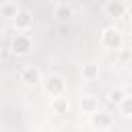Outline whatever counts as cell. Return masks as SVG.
Instances as JSON below:
<instances>
[{
    "label": "cell",
    "instance_id": "obj_7",
    "mask_svg": "<svg viewBox=\"0 0 132 132\" xmlns=\"http://www.w3.org/2000/svg\"><path fill=\"white\" fill-rule=\"evenodd\" d=\"M29 23H31L29 12H16V27H19V29H25Z\"/></svg>",
    "mask_w": 132,
    "mask_h": 132
},
{
    "label": "cell",
    "instance_id": "obj_9",
    "mask_svg": "<svg viewBox=\"0 0 132 132\" xmlns=\"http://www.w3.org/2000/svg\"><path fill=\"white\" fill-rule=\"evenodd\" d=\"M120 97H122V91H113V93H109V101H113V103H118V101H122Z\"/></svg>",
    "mask_w": 132,
    "mask_h": 132
},
{
    "label": "cell",
    "instance_id": "obj_4",
    "mask_svg": "<svg viewBox=\"0 0 132 132\" xmlns=\"http://www.w3.org/2000/svg\"><path fill=\"white\" fill-rule=\"evenodd\" d=\"M12 47H14V52H19V54H25V52H29V39H25V37H16L14 41H12Z\"/></svg>",
    "mask_w": 132,
    "mask_h": 132
},
{
    "label": "cell",
    "instance_id": "obj_10",
    "mask_svg": "<svg viewBox=\"0 0 132 132\" xmlns=\"http://www.w3.org/2000/svg\"><path fill=\"white\" fill-rule=\"evenodd\" d=\"M95 72H97V70H95V68H93V64H89V66H87V68H85V74H87V76H93V74H95Z\"/></svg>",
    "mask_w": 132,
    "mask_h": 132
},
{
    "label": "cell",
    "instance_id": "obj_6",
    "mask_svg": "<svg viewBox=\"0 0 132 132\" xmlns=\"http://www.w3.org/2000/svg\"><path fill=\"white\" fill-rule=\"evenodd\" d=\"M52 107H54V111L64 113V111H68V101H66V99H62V97H56V99H54V103H52Z\"/></svg>",
    "mask_w": 132,
    "mask_h": 132
},
{
    "label": "cell",
    "instance_id": "obj_8",
    "mask_svg": "<svg viewBox=\"0 0 132 132\" xmlns=\"http://www.w3.org/2000/svg\"><path fill=\"white\" fill-rule=\"evenodd\" d=\"M109 10H111V12H116V16H118V14L124 10V6H122L120 2H111V4H109Z\"/></svg>",
    "mask_w": 132,
    "mask_h": 132
},
{
    "label": "cell",
    "instance_id": "obj_2",
    "mask_svg": "<svg viewBox=\"0 0 132 132\" xmlns=\"http://www.w3.org/2000/svg\"><path fill=\"white\" fill-rule=\"evenodd\" d=\"M23 82H27V85H37L39 82V72L35 70V68H25V72H23Z\"/></svg>",
    "mask_w": 132,
    "mask_h": 132
},
{
    "label": "cell",
    "instance_id": "obj_1",
    "mask_svg": "<svg viewBox=\"0 0 132 132\" xmlns=\"http://www.w3.org/2000/svg\"><path fill=\"white\" fill-rule=\"evenodd\" d=\"M64 91V85H62V78L60 76H52L47 80V93H52L54 97H58L60 93Z\"/></svg>",
    "mask_w": 132,
    "mask_h": 132
},
{
    "label": "cell",
    "instance_id": "obj_3",
    "mask_svg": "<svg viewBox=\"0 0 132 132\" xmlns=\"http://www.w3.org/2000/svg\"><path fill=\"white\" fill-rule=\"evenodd\" d=\"M54 16H56L58 21H68V19L72 16V8H70V6H66V4H60V6L56 8Z\"/></svg>",
    "mask_w": 132,
    "mask_h": 132
},
{
    "label": "cell",
    "instance_id": "obj_5",
    "mask_svg": "<svg viewBox=\"0 0 132 132\" xmlns=\"http://www.w3.org/2000/svg\"><path fill=\"white\" fill-rule=\"evenodd\" d=\"M16 12H19L16 4H4V6L0 8V14H2V16H6V19H12V16H16Z\"/></svg>",
    "mask_w": 132,
    "mask_h": 132
}]
</instances>
